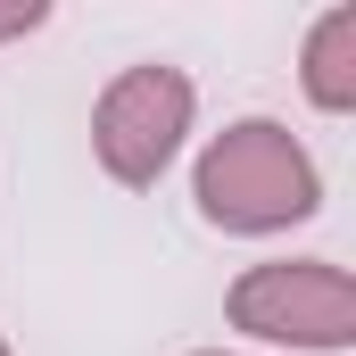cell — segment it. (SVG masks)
Returning <instances> with one entry per match:
<instances>
[{
  "mask_svg": "<svg viewBox=\"0 0 356 356\" xmlns=\"http://www.w3.org/2000/svg\"><path fill=\"white\" fill-rule=\"evenodd\" d=\"M191 199L216 232L266 241L323 207V166L282 116H232L224 133H207V149L191 166Z\"/></svg>",
  "mask_w": 356,
  "mask_h": 356,
  "instance_id": "6da1fadb",
  "label": "cell"
},
{
  "mask_svg": "<svg viewBox=\"0 0 356 356\" xmlns=\"http://www.w3.org/2000/svg\"><path fill=\"white\" fill-rule=\"evenodd\" d=\"M191 124H199V83L166 58H133L91 99V158L116 191H158L191 141Z\"/></svg>",
  "mask_w": 356,
  "mask_h": 356,
  "instance_id": "7a4b0ae2",
  "label": "cell"
},
{
  "mask_svg": "<svg viewBox=\"0 0 356 356\" xmlns=\"http://www.w3.org/2000/svg\"><path fill=\"white\" fill-rule=\"evenodd\" d=\"M224 323L266 340V348L340 356V348H356V282L340 257H266V266L232 273Z\"/></svg>",
  "mask_w": 356,
  "mask_h": 356,
  "instance_id": "3957f363",
  "label": "cell"
},
{
  "mask_svg": "<svg viewBox=\"0 0 356 356\" xmlns=\"http://www.w3.org/2000/svg\"><path fill=\"white\" fill-rule=\"evenodd\" d=\"M298 83H307V99H315L323 116H348L356 108V0L323 8V17L307 25V42H298Z\"/></svg>",
  "mask_w": 356,
  "mask_h": 356,
  "instance_id": "277c9868",
  "label": "cell"
},
{
  "mask_svg": "<svg viewBox=\"0 0 356 356\" xmlns=\"http://www.w3.org/2000/svg\"><path fill=\"white\" fill-rule=\"evenodd\" d=\"M42 25H50L42 0H0V42H25V33H42Z\"/></svg>",
  "mask_w": 356,
  "mask_h": 356,
  "instance_id": "5b68a950",
  "label": "cell"
},
{
  "mask_svg": "<svg viewBox=\"0 0 356 356\" xmlns=\"http://www.w3.org/2000/svg\"><path fill=\"white\" fill-rule=\"evenodd\" d=\"M191 356H232V348H191Z\"/></svg>",
  "mask_w": 356,
  "mask_h": 356,
  "instance_id": "8992f818",
  "label": "cell"
},
{
  "mask_svg": "<svg viewBox=\"0 0 356 356\" xmlns=\"http://www.w3.org/2000/svg\"><path fill=\"white\" fill-rule=\"evenodd\" d=\"M0 356H17V348H8V332H0Z\"/></svg>",
  "mask_w": 356,
  "mask_h": 356,
  "instance_id": "52a82bcc",
  "label": "cell"
}]
</instances>
